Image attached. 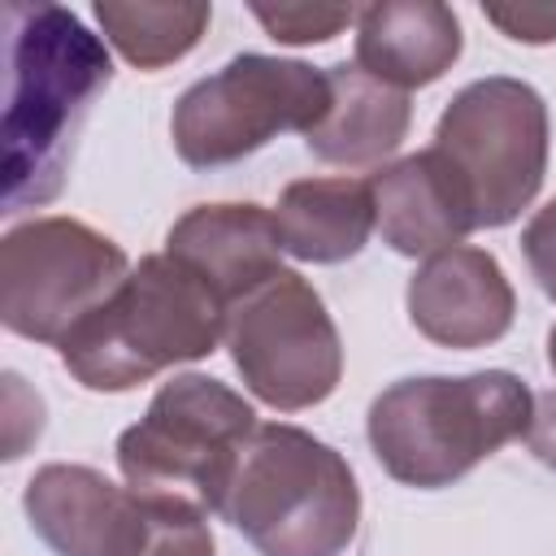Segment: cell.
Here are the masks:
<instances>
[{
  "label": "cell",
  "instance_id": "cell-4",
  "mask_svg": "<svg viewBox=\"0 0 556 556\" xmlns=\"http://www.w3.org/2000/svg\"><path fill=\"white\" fill-rule=\"evenodd\" d=\"M256 556H343L361 530L352 465L291 421H256L222 513Z\"/></svg>",
  "mask_w": 556,
  "mask_h": 556
},
{
  "label": "cell",
  "instance_id": "cell-24",
  "mask_svg": "<svg viewBox=\"0 0 556 556\" xmlns=\"http://www.w3.org/2000/svg\"><path fill=\"white\" fill-rule=\"evenodd\" d=\"M547 365H552V374H556V326H552V334H547Z\"/></svg>",
  "mask_w": 556,
  "mask_h": 556
},
{
  "label": "cell",
  "instance_id": "cell-3",
  "mask_svg": "<svg viewBox=\"0 0 556 556\" xmlns=\"http://www.w3.org/2000/svg\"><path fill=\"white\" fill-rule=\"evenodd\" d=\"M226 321L230 304L200 274L152 252L56 343V356L87 391H130L174 365L204 361L226 339Z\"/></svg>",
  "mask_w": 556,
  "mask_h": 556
},
{
  "label": "cell",
  "instance_id": "cell-10",
  "mask_svg": "<svg viewBox=\"0 0 556 556\" xmlns=\"http://www.w3.org/2000/svg\"><path fill=\"white\" fill-rule=\"evenodd\" d=\"M30 530L56 556H139L152 534L148 495L91 465H43L22 491Z\"/></svg>",
  "mask_w": 556,
  "mask_h": 556
},
{
  "label": "cell",
  "instance_id": "cell-1",
  "mask_svg": "<svg viewBox=\"0 0 556 556\" xmlns=\"http://www.w3.org/2000/svg\"><path fill=\"white\" fill-rule=\"evenodd\" d=\"M4 213H22L61 195L113 61L78 13L22 0L4 4Z\"/></svg>",
  "mask_w": 556,
  "mask_h": 556
},
{
  "label": "cell",
  "instance_id": "cell-15",
  "mask_svg": "<svg viewBox=\"0 0 556 556\" xmlns=\"http://www.w3.org/2000/svg\"><path fill=\"white\" fill-rule=\"evenodd\" d=\"M326 74H330V109L304 135V148L317 161L348 165V169L387 161L413 126L408 91L378 83L356 61L326 65Z\"/></svg>",
  "mask_w": 556,
  "mask_h": 556
},
{
  "label": "cell",
  "instance_id": "cell-7",
  "mask_svg": "<svg viewBox=\"0 0 556 556\" xmlns=\"http://www.w3.org/2000/svg\"><path fill=\"white\" fill-rule=\"evenodd\" d=\"M547 104L521 78H473L447 100L430 148L465 182L478 230L508 226L534 204L547 174Z\"/></svg>",
  "mask_w": 556,
  "mask_h": 556
},
{
  "label": "cell",
  "instance_id": "cell-11",
  "mask_svg": "<svg viewBox=\"0 0 556 556\" xmlns=\"http://www.w3.org/2000/svg\"><path fill=\"white\" fill-rule=\"evenodd\" d=\"M408 321L439 348L473 352L508 334L517 295L486 248L456 243L417 265L404 291Z\"/></svg>",
  "mask_w": 556,
  "mask_h": 556
},
{
  "label": "cell",
  "instance_id": "cell-14",
  "mask_svg": "<svg viewBox=\"0 0 556 556\" xmlns=\"http://www.w3.org/2000/svg\"><path fill=\"white\" fill-rule=\"evenodd\" d=\"M460 48V17L443 0H382L356 13V65L395 91L439 83Z\"/></svg>",
  "mask_w": 556,
  "mask_h": 556
},
{
  "label": "cell",
  "instance_id": "cell-9",
  "mask_svg": "<svg viewBox=\"0 0 556 556\" xmlns=\"http://www.w3.org/2000/svg\"><path fill=\"white\" fill-rule=\"evenodd\" d=\"M226 348L243 387L278 408L300 413L334 395L343 378V343L326 300L308 278L282 269L274 282L230 308Z\"/></svg>",
  "mask_w": 556,
  "mask_h": 556
},
{
  "label": "cell",
  "instance_id": "cell-22",
  "mask_svg": "<svg viewBox=\"0 0 556 556\" xmlns=\"http://www.w3.org/2000/svg\"><path fill=\"white\" fill-rule=\"evenodd\" d=\"M17 404H22V395H17V374H4V460H17V443H22V430H17V426H26L30 443H35L39 430H43V400H35L26 413H22Z\"/></svg>",
  "mask_w": 556,
  "mask_h": 556
},
{
  "label": "cell",
  "instance_id": "cell-18",
  "mask_svg": "<svg viewBox=\"0 0 556 556\" xmlns=\"http://www.w3.org/2000/svg\"><path fill=\"white\" fill-rule=\"evenodd\" d=\"M352 4H252V17L278 43H326L343 26H356Z\"/></svg>",
  "mask_w": 556,
  "mask_h": 556
},
{
  "label": "cell",
  "instance_id": "cell-20",
  "mask_svg": "<svg viewBox=\"0 0 556 556\" xmlns=\"http://www.w3.org/2000/svg\"><path fill=\"white\" fill-rule=\"evenodd\" d=\"M521 252H526V265H530L534 282H539V291L556 304V195L526 222Z\"/></svg>",
  "mask_w": 556,
  "mask_h": 556
},
{
  "label": "cell",
  "instance_id": "cell-16",
  "mask_svg": "<svg viewBox=\"0 0 556 556\" xmlns=\"http://www.w3.org/2000/svg\"><path fill=\"white\" fill-rule=\"evenodd\" d=\"M274 222L282 235V252L308 265H339L361 256L374 222L369 178H295L282 187L274 204Z\"/></svg>",
  "mask_w": 556,
  "mask_h": 556
},
{
  "label": "cell",
  "instance_id": "cell-6",
  "mask_svg": "<svg viewBox=\"0 0 556 556\" xmlns=\"http://www.w3.org/2000/svg\"><path fill=\"white\" fill-rule=\"evenodd\" d=\"M330 109V74L265 52H239L217 74L191 83L169 117L182 165L217 169L261 152L282 130L308 135Z\"/></svg>",
  "mask_w": 556,
  "mask_h": 556
},
{
  "label": "cell",
  "instance_id": "cell-23",
  "mask_svg": "<svg viewBox=\"0 0 556 556\" xmlns=\"http://www.w3.org/2000/svg\"><path fill=\"white\" fill-rule=\"evenodd\" d=\"M526 447L539 465L556 469V391L534 395V417H530V430H526Z\"/></svg>",
  "mask_w": 556,
  "mask_h": 556
},
{
  "label": "cell",
  "instance_id": "cell-13",
  "mask_svg": "<svg viewBox=\"0 0 556 556\" xmlns=\"http://www.w3.org/2000/svg\"><path fill=\"white\" fill-rule=\"evenodd\" d=\"M165 252L200 274L230 308L282 274V235L261 204H195L169 226Z\"/></svg>",
  "mask_w": 556,
  "mask_h": 556
},
{
  "label": "cell",
  "instance_id": "cell-19",
  "mask_svg": "<svg viewBox=\"0 0 556 556\" xmlns=\"http://www.w3.org/2000/svg\"><path fill=\"white\" fill-rule=\"evenodd\" d=\"M148 504H152V534L139 556H213V530L200 508L156 495H148Z\"/></svg>",
  "mask_w": 556,
  "mask_h": 556
},
{
  "label": "cell",
  "instance_id": "cell-12",
  "mask_svg": "<svg viewBox=\"0 0 556 556\" xmlns=\"http://www.w3.org/2000/svg\"><path fill=\"white\" fill-rule=\"evenodd\" d=\"M369 191L378 235L400 256H434L478 230L465 182L434 148L382 165L369 174Z\"/></svg>",
  "mask_w": 556,
  "mask_h": 556
},
{
  "label": "cell",
  "instance_id": "cell-2",
  "mask_svg": "<svg viewBox=\"0 0 556 556\" xmlns=\"http://www.w3.org/2000/svg\"><path fill=\"white\" fill-rule=\"evenodd\" d=\"M534 391L513 369L421 374L374 395L365 434L378 465L417 491L460 482L500 447L526 439Z\"/></svg>",
  "mask_w": 556,
  "mask_h": 556
},
{
  "label": "cell",
  "instance_id": "cell-5",
  "mask_svg": "<svg viewBox=\"0 0 556 556\" xmlns=\"http://www.w3.org/2000/svg\"><path fill=\"white\" fill-rule=\"evenodd\" d=\"M256 430L252 404L208 374L161 382L148 413L122 430L117 469L130 491L222 513L239 452Z\"/></svg>",
  "mask_w": 556,
  "mask_h": 556
},
{
  "label": "cell",
  "instance_id": "cell-21",
  "mask_svg": "<svg viewBox=\"0 0 556 556\" xmlns=\"http://www.w3.org/2000/svg\"><path fill=\"white\" fill-rule=\"evenodd\" d=\"M482 17L517 43H556V4H482Z\"/></svg>",
  "mask_w": 556,
  "mask_h": 556
},
{
  "label": "cell",
  "instance_id": "cell-8",
  "mask_svg": "<svg viewBox=\"0 0 556 556\" xmlns=\"http://www.w3.org/2000/svg\"><path fill=\"white\" fill-rule=\"evenodd\" d=\"M130 256L78 217H30L0 239V321L30 343H61L130 274Z\"/></svg>",
  "mask_w": 556,
  "mask_h": 556
},
{
  "label": "cell",
  "instance_id": "cell-17",
  "mask_svg": "<svg viewBox=\"0 0 556 556\" xmlns=\"http://www.w3.org/2000/svg\"><path fill=\"white\" fill-rule=\"evenodd\" d=\"M96 22L104 30V39L135 65V70H165L174 61H182L200 35L208 30L213 22V9L208 4H148V0H100L96 9Z\"/></svg>",
  "mask_w": 556,
  "mask_h": 556
}]
</instances>
